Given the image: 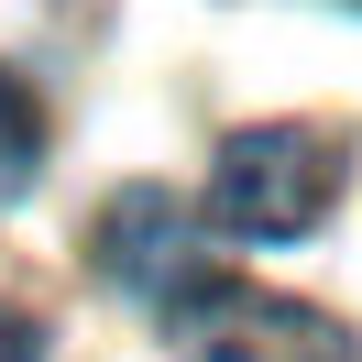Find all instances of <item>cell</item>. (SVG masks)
Masks as SVG:
<instances>
[{"label":"cell","instance_id":"6da1fadb","mask_svg":"<svg viewBox=\"0 0 362 362\" xmlns=\"http://www.w3.org/2000/svg\"><path fill=\"white\" fill-rule=\"evenodd\" d=\"M340 165H351L340 132L252 121V132H230L220 165H209V220L242 230V242H296V230H318V209L340 198Z\"/></svg>","mask_w":362,"mask_h":362},{"label":"cell","instance_id":"7a4b0ae2","mask_svg":"<svg viewBox=\"0 0 362 362\" xmlns=\"http://www.w3.org/2000/svg\"><path fill=\"white\" fill-rule=\"evenodd\" d=\"M165 329H176L187 362H362L340 318L264 296V286H230V274H187L165 296Z\"/></svg>","mask_w":362,"mask_h":362},{"label":"cell","instance_id":"3957f363","mask_svg":"<svg viewBox=\"0 0 362 362\" xmlns=\"http://www.w3.org/2000/svg\"><path fill=\"white\" fill-rule=\"evenodd\" d=\"M99 264L121 274V286H143V296H176L187 274V220H176V198L165 187H121L110 198V220H99Z\"/></svg>","mask_w":362,"mask_h":362},{"label":"cell","instance_id":"277c9868","mask_svg":"<svg viewBox=\"0 0 362 362\" xmlns=\"http://www.w3.org/2000/svg\"><path fill=\"white\" fill-rule=\"evenodd\" d=\"M33 165H45V110H33V88L11 66H0V198H23Z\"/></svg>","mask_w":362,"mask_h":362},{"label":"cell","instance_id":"5b68a950","mask_svg":"<svg viewBox=\"0 0 362 362\" xmlns=\"http://www.w3.org/2000/svg\"><path fill=\"white\" fill-rule=\"evenodd\" d=\"M0 362H45V318H23V308H0Z\"/></svg>","mask_w":362,"mask_h":362},{"label":"cell","instance_id":"8992f818","mask_svg":"<svg viewBox=\"0 0 362 362\" xmlns=\"http://www.w3.org/2000/svg\"><path fill=\"white\" fill-rule=\"evenodd\" d=\"M351 11H362V0H351Z\"/></svg>","mask_w":362,"mask_h":362}]
</instances>
